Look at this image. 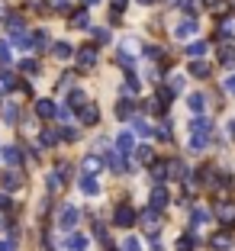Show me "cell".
Masks as SVG:
<instances>
[{
  "label": "cell",
  "mask_w": 235,
  "mask_h": 251,
  "mask_svg": "<svg viewBox=\"0 0 235 251\" xmlns=\"http://www.w3.org/2000/svg\"><path fill=\"white\" fill-rule=\"evenodd\" d=\"M190 74L193 77H209V65H206V61H190Z\"/></svg>",
  "instance_id": "4316f807"
},
{
  "label": "cell",
  "mask_w": 235,
  "mask_h": 251,
  "mask_svg": "<svg viewBox=\"0 0 235 251\" xmlns=\"http://www.w3.org/2000/svg\"><path fill=\"white\" fill-rule=\"evenodd\" d=\"M52 52L58 55V58H71V55H74V49H71L68 42H55V49H52Z\"/></svg>",
  "instance_id": "1f68e13d"
},
{
  "label": "cell",
  "mask_w": 235,
  "mask_h": 251,
  "mask_svg": "<svg viewBox=\"0 0 235 251\" xmlns=\"http://www.w3.org/2000/svg\"><path fill=\"white\" fill-rule=\"evenodd\" d=\"M135 52H139L135 39H123V55H135Z\"/></svg>",
  "instance_id": "b9f144b4"
},
{
  "label": "cell",
  "mask_w": 235,
  "mask_h": 251,
  "mask_svg": "<svg viewBox=\"0 0 235 251\" xmlns=\"http://www.w3.org/2000/svg\"><path fill=\"white\" fill-rule=\"evenodd\" d=\"M97 238H100V242H110V235H106V226H100V222H97Z\"/></svg>",
  "instance_id": "681fc988"
},
{
  "label": "cell",
  "mask_w": 235,
  "mask_h": 251,
  "mask_svg": "<svg viewBox=\"0 0 235 251\" xmlns=\"http://www.w3.org/2000/svg\"><path fill=\"white\" fill-rule=\"evenodd\" d=\"M78 219H81V213H78L74 206H61V213H58V226H61V229L71 232L74 226H78Z\"/></svg>",
  "instance_id": "5b68a950"
},
{
  "label": "cell",
  "mask_w": 235,
  "mask_h": 251,
  "mask_svg": "<svg viewBox=\"0 0 235 251\" xmlns=\"http://www.w3.org/2000/svg\"><path fill=\"white\" fill-rule=\"evenodd\" d=\"M123 94H126V97H135V94H139V84H135V77H129V81L123 84Z\"/></svg>",
  "instance_id": "ab89813d"
},
{
  "label": "cell",
  "mask_w": 235,
  "mask_h": 251,
  "mask_svg": "<svg viewBox=\"0 0 235 251\" xmlns=\"http://www.w3.org/2000/svg\"><path fill=\"white\" fill-rule=\"evenodd\" d=\"M187 55H190V58H200V55H206V42H190V45H187Z\"/></svg>",
  "instance_id": "d6a6232c"
},
{
  "label": "cell",
  "mask_w": 235,
  "mask_h": 251,
  "mask_svg": "<svg viewBox=\"0 0 235 251\" xmlns=\"http://www.w3.org/2000/svg\"><path fill=\"white\" fill-rule=\"evenodd\" d=\"M193 32H197V20H193V16H187V20H181V23L174 26V36H177V39H190Z\"/></svg>",
  "instance_id": "ba28073f"
},
{
  "label": "cell",
  "mask_w": 235,
  "mask_h": 251,
  "mask_svg": "<svg viewBox=\"0 0 235 251\" xmlns=\"http://www.w3.org/2000/svg\"><path fill=\"white\" fill-rule=\"evenodd\" d=\"M32 39H36V49H45V45H49V32H45V29L32 32Z\"/></svg>",
  "instance_id": "60d3db41"
},
{
  "label": "cell",
  "mask_w": 235,
  "mask_h": 251,
  "mask_svg": "<svg viewBox=\"0 0 235 251\" xmlns=\"http://www.w3.org/2000/svg\"><path fill=\"white\" fill-rule=\"evenodd\" d=\"M7 29H10V36H16V32H26V23H23L20 13H10V16H7Z\"/></svg>",
  "instance_id": "ffe728a7"
},
{
  "label": "cell",
  "mask_w": 235,
  "mask_h": 251,
  "mask_svg": "<svg viewBox=\"0 0 235 251\" xmlns=\"http://www.w3.org/2000/svg\"><path fill=\"white\" fill-rule=\"evenodd\" d=\"M171 174H174V171H171V161H155L152 164V177L158 180V184H161V180H168Z\"/></svg>",
  "instance_id": "9a60e30c"
},
{
  "label": "cell",
  "mask_w": 235,
  "mask_h": 251,
  "mask_svg": "<svg viewBox=\"0 0 235 251\" xmlns=\"http://www.w3.org/2000/svg\"><path fill=\"white\" fill-rule=\"evenodd\" d=\"M7 16H10V13H7V3L0 0V20H7Z\"/></svg>",
  "instance_id": "6f0895ef"
},
{
  "label": "cell",
  "mask_w": 235,
  "mask_h": 251,
  "mask_svg": "<svg viewBox=\"0 0 235 251\" xmlns=\"http://www.w3.org/2000/svg\"><path fill=\"white\" fill-rule=\"evenodd\" d=\"M13 45L20 49V52H29V49H36V39L26 36V32H16V36H13Z\"/></svg>",
  "instance_id": "d6986e66"
},
{
  "label": "cell",
  "mask_w": 235,
  "mask_h": 251,
  "mask_svg": "<svg viewBox=\"0 0 235 251\" xmlns=\"http://www.w3.org/2000/svg\"><path fill=\"white\" fill-rule=\"evenodd\" d=\"M139 161H142V164H155V151H152L148 145L139 148Z\"/></svg>",
  "instance_id": "d590c367"
},
{
  "label": "cell",
  "mask_w": 235,
  "mask_h": 251,
  "mask_svg": "<svg viewBox=\"0 0 235 251\" xmlns=\"http://www.w3.org/2000/svg\"><path fill=\"white\" fill-rule=\"evenodd\" d=\"M168 87L171 90H181V87H184V77H181V74H171V77H168Z\"/></svg>",
  "instance_id": "f6af8a7d"
},
{
  "label": "cell",
  "mask_w": 235,
  "mask_h": 251,
  "mask_svg": "<svg viewBox=\"0 0 235 251\" xmlns=\"http://www.w3.org/2000/svg\"><path fill=\"white\" fill-rule=\"evenodd\" d=\"M61 184H65V180H61L58 174H49V177H45V187H49V190H58Z\"/></svg>",
  "instance_id": "7bdbcfd3"
},
{
  "label": "cell",
  "mask_w": 235,
  "mask_h": 251,
  "mask_svg": "<svg viewBox=\"0 0 235 251\" xmlns=\"http://www.w3.org/2000/svg\"><path fill=\"white\" fill-rule=\"evenodd\" d=\"M10 90H13V77L7 71H0V94H10Z\"/></svg>",
  "instance_id": "e575fe53"
},
{
  "label": "cell",
  "mask_w": 235,
  "mask_h": 251,
  "mask_svg": "<svg viewBox=\"0 0 235 251\" xmlns=\"http://www.w3.org/2000/svg\"><path fill=\"white\" fill-rule=\"evenodd\" d=\"M45 7L52 13H71V0H45Z\"/></svg>",
  "instance_id": "d4e9b609"
},
{
  "label": "cell",
  "mask_w": 235,
  "mask_h": 251,
  "mask_svg": "<svg viewBox=\"0 0 235 251\" xmlns=\"http://www.w3.org/2000/svg\"><path fill=\"white\" fill-rule=\"evenodd\" d=\"M97 42H110V29H97Z\"/></svg>",
  "instance_id": "816d5d0a"
},
{
  "label": "cell",
  "mask_w": 235,
  "mask_h": 251,
  "mask_svg": "<svg viewBox=\"0 0 235 251\" xmlns=\"http://www.w3.org/2000/svg\"><path fill=\"white\" fill-rule=\"evenodd\" d=\"M61 139H65V142H74V139H78V129H61Z\"/></svg>",
  "instance_id": "f907efd6"
},
{
  "label": "cell",
  "mask_w": 235,
  "mask_h": 251,
  "mask_svg": "<svg viewBox=\"0 0 235 251\" xmlns=\"http://www.w3.org/2000/svg\"><path fill=\"white\" fill-rule=\"evenodd\" d=\"M219 36L235 39V16H222V23H219Z\"/></svg>",
  "instance_id": "484cf974"
},
{
  "label": "cell",
  "mask_w": 235,
  "mask_h": 251,
  "mask_svg": "<svg viewBox=\"0 0 235 251\" xmlns=\"http://www.w3.org/2000/svg\"><path fill=\"white\" fill-rule=\"evenodd\" d=\"M219 61L229 65V68H235V49H232V45H222V49H219Z\"/></svg>",
  "instance_id": "83f0119b"
},
{
  "label": "cell",
  "mask_w": 235,
  "mask_h": 251,
  "mask_svg": "<svg viewBox=\"0 0 235 251\" xmlns=\"http://www.w3.org/2000/svg\"><path fill=\"white\" fill-rule=\"evenodd\" d=\"M190 132H206V135H209V132H213V119H206V116H197V119L190 123Z\"/></svg>",
  "instance_id": "44dd1931"
},
{
  "label": "cell",
  "mask_w": 235,
  "mask_h": 251,
  "mask_svg": "<svg viewBox=\"0 0 235 251\" xmlns=\"http://www.w3.org/2000/svg\"><path fill=\"white\" fill-rule=\"evenodd\" d=\"M209 245H213L216 251H229L232 248V235H229V232H216V235L209 238Z\"/></svg>",
  "instance_id": "e0dca14e"
},
{
  "label": "cell",
  "mask_w": 235,
  "mask_h": 251,
  "mask_svg": "<svg viewBox=\"0 0 235 251\" xmlns=\"http://www.w3.org/2000/svg\"><path fill=\"white\" fill-rule=\"evenodd\" d=\"M193 245H197L193 235H181V238H177V251H193Z\"/></svg>",
  "instance_id": "8d00e7d4"
},
{
  "label": "cell",
  "mask_w": 235,
  "mask_h": 251,
  "mask_svg": "<svg viewBox=\"0 0 235 251\" xmlns=\"http://www.w3.org/2000/svg\"><path fill=\"white\" fill-rule=\"evenodd\" d=\"M71 26H74V29H87V26H90V13H87V10L71 13Z\"/></svg>",
  "instance_id": "7402d4cb"
},
{
  "label": "cell",
  "mask_w": 235,
  "mask_h": 251,
  "mask_svg": "<svg viewBox=\"0 0 235 251\" xmlns=\"http://www.w3.org/2000/svg\"><path fill=\"white\" fill-rule=\"evenodd\" d=\"M139 222H142V229H145L148 235H158V232H161V209L148 206L145 213L139 216Z\"/></svg>",
  "instance_id": "6da1fadb"
},
{
  "label": "cell",
  "mask_w": 235,
  "mask_h": 251,
  "mask_svg": "<svg viewBox=\"0 0 235 251\" xmlns=\"http://www.w3.org/2000/svg\"><path fill=\"white\" fill-rule=\"evenodd\" d=\"M65 251H87V238H84L81 232H74V235H68V242H65Z\"/></svg>",
  "instance_id": "2e32d148"
},
{
  "label": "cell",
  "mask_w": 235,
  "mask_h": 251,
  "mask_svg": "<svg viewBox=\"0 0 235 251\" xmlns=\"http://www.w3.org/2000/svg\"><path fill=\"white\" fill-rule=\"evenodd\" d=\"M116 148L123 151V155H132L135 151V135L129 132V129H123V132L116 135Z\"/></svg>",
  "instance_id": "52a82bcc"
},
{
  "label": "cell",
  "mask_w": 235,
  "mask_h": 251,
  "mask_svg": "<svg viewBox=\"0 0 235 251\" xmlns=\"http://www.w3.org/2000/svg\"><path fill=\"white\" fill-rule=\"evenodd\" d=\"M20 184H23V171L10 168V171H3V174H0V187H7V190H13V187H20Z\"/></svg>",
  "instance_id": "9c48e42d"
},
{
  "label": "cell",
  "mask_w": 235,
  "mask_h": 251,
  "mask_svg": "<svg viewBox=\"0 0 235 251\" xmlns=\"http://www.w3.org/2000/svg\"><path fill=\"white\" fill-rule=\"evenodd\" d=\"M78 184H81V190L90 193V197H97V193H100V180H97V174H81V177H78Z\"/></svg>",
  "instance_id": "7c38bea8"
},
{
  "label": "cell",
  "mask_w": 235,
  "mask_h": 251,
  "mask_svg": "<svg viewBox=\"0 0 235 251\" xmlns=\"http://www.w3.org/2000/svg\"><path fill=\"white\" fill-rule=\"evenodd\" d=\"M0 251H16V238H0Z\"/></svg>",
  "instance_id": "bcb514c9"
},
{
  "label": "cell",
  "mask_w": 235,
  "mask_h": 251,
  "mask_svg": "<svg viewBox=\"0 0 235 251\" xmlns=\"http://www.w3.org/2000/svg\"><path fill=\"white\" fill-rule=\"evenodd\" d=\"M55 174H58V177H61V180H68V177H71V168H68V164H65V161H61V164H58V168H55Z\"/></svg>",
  "instance_id": "7dc6e473"
},
{
  "label": "cell",
  "mask_w": 235,
  "mask_h": 251,
  "mask_svg": "<svg viewBox=\"0 0 235 251\" xmlns=\"http://www.w3.org/2000/svg\"><path fill=\"white\" fill-rule=\"evenodd\" d=\"M187 106H190L193 113H203L206 110V94H190L187 97Z\"/></svg>",
  "instance_id": "603a6c76"
},
{
  "label": "cell",
  "mask_w": 235,
  "mask_h": 251,
  "mask_svg": "<svg viewBox=\"0 0 235 251\" xmlns=\"http://www.w3.org/2000/svg\"><path fill=\"white\" fill-rule=\"evenodd\" d=\"M135 97H123V100H119L116 103V113H119V119H129L135 113V103H132Z\"/></svg>",
  "instance_id": "ac0fdd59"
},
{
  "label": "cell",
  "mask_w": 235,
  "mask_h": 251,
  "mask_svg": "<svg viewBox=\"0 0 235 251\" xmlns=\"http://www.w3.org/2000/svg\"><path fill=\"white\" fill-rule=\"evenodd\" d=\"M20 68H23V74H29V77H32V74H39V61H32V58H26Z\"/></svg>",
  "instance_id": "f35d334b"
},
{
  "label": "cell",
  "mask_w": 235,
  "mask_h": 251,
  "mask_svg": "<svg viewBox=\"0 0 235 251\" xmlns=\"http://www.w3.org/2000/svg\"><path fill=\"white\" fill-rule=\"evenodd\" d=\"M42 7V0H26V10H39Z\"/></svg>",
  "instance_id": "9f6ffc18"
},
{
  "label": "cell",
  "mask_w": 235,
  "mask_h": 251,
  "mask_svg": "<svg viewBox=\"0 0 235 251\" xmlns=\"http://www.w3.org/2000/svg\"><path fill=\"white\" fill-rule=\"evenodd\" d=\"M213 216L222 222V226H235V203H232V200H216Z\"/></svg>",
  "instance_id": "7a4b0ae2"
},
{
  "label": "cell",
  "mask_w": 235,
  "mask_h": 251,
  "mask_svg": "<svg viewBox=\"0 0 235 251\" xmlns=\"http://www.w3.org/2000/svg\"><path fill=\"white\" fill-rule=\"evenodd\" d=\"M74 61H78L81 71H94V68H97V49H94V45H81L78 55H74Z\"/></svg>",
  "instance_id": "3957f363"
},
{
  "label": "cell",
  "mask_w": 235,
  "mask_h": 251,
  "mask_svg": "<svg viewBox=\"0 0 235 251\" xmlns=\"http://www.w3.org/2000/svg\"><path fill=\"white\" fill-rule=\"evenodd\" d=\"M0 61H10V45H7V39H0Z\"/></svg>",
  "instance_id": "c3c4849f"
},
{
  "label": "cell",
  "mask_w": 235,
  "mask_h": 251,
  "mask_svg": "<svg viewBox=\"0 0 235 251\" xmlns=\"http://www.w3.org/2000/svg\"><path fill=\"white\" fill-rule=\"evenodd\" d=\"M139 3H155V0H139Z\"/></svg>",
  "instance_id": "91938a15"
},
{
  "label": "cell",
  "mask_w": 235,
  "mask_h": 251,
  "mask_svg": "<svg viewBox=\"0 0 235 251\" xmlns=\"http://www.w3.org/2000/svg\"><path fill=\"white\" fill-rule=\"evenodd\" d=\"M203 222H209V213H206V209H193V213H190V226H193V229H200Z\"/></svg>",
  "instance_id": "f546056e"
},
{
  "label": "cell",
  "mask_w": 235,
  "mask_h": 251,
  "mask_svg": "<svg viewBox=\"0 0 235 251\" xmlns=\"http://www.w3.org/2000/svg\"><path fill=\"white\" fill-rule=\"evenodd\" d=\"M226 94H235V74H229V77H226Z\"/></svg>",
  "instance_id": "f5cc1de1"
},
{
  "label": "cell",
  "mask_w": 235,
  "mask_h": 251,
  "mask_svg": "<svg viewBox=\"0 0 235 251\" xmlns=\"http://www.w3.org/2000/svg\"><path fill=\"white\" fill-rule=\"evenodd\" d=\"M100 171H103V158L100 155L81 158V174H100Z\"/></svg>",
  "instance_id": "30bf717a"
},
{
  "label": "cell",
  "mask_w": 235,
  "mask_h": 251,
  "mask_svg": "<svg viewBox=\"0 0 235 251\" xmlns=\"http://www.w3.org/2000/svg\"><path fill=\"white\" fill-rule=\"evenodd\" d=\"M3 119H7V123H16V119H20V110H16L13 103H7L3 106Z\"/></svg>",
  "instance_id": "74e56055"
},
{
  "label": "cell",
  "mask_w": 235,
  "mask_h": 251,
  "mask_svg": "<svg viewBox=\"0 0 235 251\" xmlns=\"http://www.w3.org/2000/svg\"><path fill=\"white\" fill-rule=\"evenodd\" d=\"M0 155H3V161H7L10 168H20V161H23V151L16 145H3V148H0Z\"/></svg>",
  "instance_id": "5bb4252c"
},
{
  "label": "cell",
  "mask_w": 235,
  "mask_h": 251,
  "mask_svg": "<svg viewBox=\"0 0 235 251\" xmlns=\"http://www.w3.org/2000/svg\"><path fill=\"white\" fill-rule=\"evenodd\" d=\"M206 145H209V135L206 132H193L190 135V148L193 151H200V148H206Z\"/></svg>",
  "instance_id": "f1b7e54d"
},
{
  "label": "cell",
  "mask_w": 235,
  "mask_h": 251,
  "mask_svg": "<svg viewBox=\"0 0 235 251\" xmlns=\"http://www.w3.org/2000/svg\"><path fill=\"white\" fill-rule=\"evenodd\" d=\"M55 142H58V132H52V129H45V132L39 135V145H42V148H52Z\"/></svg>",
  "instance_id": "4dcf8cb0"
},
{
  "label": "cell",
  "mask_w": 235,
  "mask_h": 251,
  "mask_svg": "<svg viewBox=\"0 0 235 251\" xmlns=\"http://www.w3.org/2000/svg\"><path fill=\"white\" fill-rule=\"evenodd\" d=\"M113 222H116L119 229H129V226H135V213L126 206V203H119L116 213H113Z\"/></svg>",
  "instance_id": "277c9868"
},
{
  "label": "cell",
  "mask_w": 235,
  "mask_h": 251,
  "mask_svg": "<svg viewBox=\"0 0 235 251\" xmlns=\"http://www.w3.org/2000/svg\"><path fill=\"white\" fill-rule=\"evenodd\" d=\"M203 3H219V0H203Z\"/></svg>",
  "instance_id": "680465c9"
},
{
  "label": "cell",
  "mask_w": 235,
  "mask_h": 251,
  "mask_svg": "<svg viewBox=\"0 0 235 251\" xmlns=\"http://www.w3.org/2000/svg\"><path fill=\"white\" fill-rule=\"evenodd\" d=\"M126 3H129V0H113V13H119V10H123Z\"/></svg>",
  "instance_id": "11a10c76"
},
{
  "label": "cell",
  "mask_w": 235,
  "mask_h": 251,
  "mask_svg": "<svg viewBox=\"0 0 235 251\" xmlns=\"http://www.w3.org/2000/svg\"><path fill=\"white\" fill-rule=\"evenodd\" d=\"M123 251H142V242L129 235V238H126V245H123Z\"/></svg>",
  "instance_id": "ee69618b"
},
{
  "label": "cell",
  "mask_w": 235,
  "mask_h": 251,
  "mask_svg": "<svg viewBox=\"0 0 235 251\" xmlns=\"http://www.w3.org/2000/svg\"><path fill=\"white\" fill-rule=\"evenodd\" d=\"M3 209H10V197L7 193H0V213H3Z\"/></svg>",
  "instance_id": "db71d44e"
},
{
  "label": "cell",
  "mask_w": 235,
  "mask_h": 251,
  "mask_svg": "<svg viewBox=\"0 0 235 251\" xmlns=\"http://www.w3.org/2000/svg\"><path fill=\"white\" fill-rule=\"evenodd\" d=\"M36 116L39 119H55L58 116V106L52 103V100H36Z\"/></svg>",
  "instance_id": "8fae6325"
},
{
  "label": "cell",
  "mask_w": 235,
  "mask_h": 251,
  "mask_svg": "<svg viewBox=\"0 0 235 251\" xmlns=\"http://www.w3.org/2000/svg\"><path fill=\"white\" fill-rule=\"evenodd\" d=\"M110 251H116V248H110Z\"/></svg>",
  "instance_id": "94428289"
},
{
  "label": "cell",
  "mask_w": 235,
  "mask_h": 251,
  "mask_svg": "<svg viewBox=\"0 0 235 251\" xmlns=\"http://www.w3.org/2000/svg\"><path fill=\"white\" fill-rule=\"evenodd\" d=\"M84 103H87V97H84V90H81V87H74L71 94H68V106H71V110H74V106L81 110Z\"/></svg>",
  "instance_id": "cb8c5ba5"
},
{
  "label": "cell",
  "mask_w": 235,
  "mask_h": 251,
  "mask_svg": "<svg viewBox=\"0 0 235 251\" xmlns=\"http://www.w3.org/2000/svg\"><path fill=\"white\" fill-rule=\"evenodd\" d=\"M135 132H139V135H148V139H152L155 129H152V123H145V119H135Z\"/></svg>",
  "instance_id": "836d02e7"
},
{
  "label": "cell",
  "mask_w": 235,
  "mask_h": 251,
  "mask_svg": "<svg viewBox=\"0 0 235 251\" xmlns=\"http://www.w3.org/2000/svg\"><path fill=\"white\" fill-rule=\"evenodd\" d=\"M0 226H3V222H0Z\"/></svg>",
  "instance_id": "6125c7cd"
},
{
  "label": "cell",
  "mask_w": 235,
  "mask_h": 251,
  "mask_svg": "<svg viewBox=\"0 0 235 251\" xmlns=\"http://www.w3.org/2000/svg\"><path fill=\"white\" fill-rule=\"evenodd\" d=\"M168 190H164V187L161 184H158V187H155V190H152V197H148V206H155V209H164V206H168Z\"/></svg>",
  "instance_id": "4fadbf2b"
},
{
  "label": "cell",
  "mask_w": 235,
  "mask_h": 251,
  "mask_svg": "<svg viewBox=\"0 0 235 251\" xmlns=\"http://www.w3.org/2000/svg\"><path fill=\"white\" fill-rule=\"evenodd\" d=\"M78 119H81L84 126H97V123H100V106H94V103H84L81 110H78Z\"/></svg>",
  "instance_id": "8992f818"
}]
</instances>
